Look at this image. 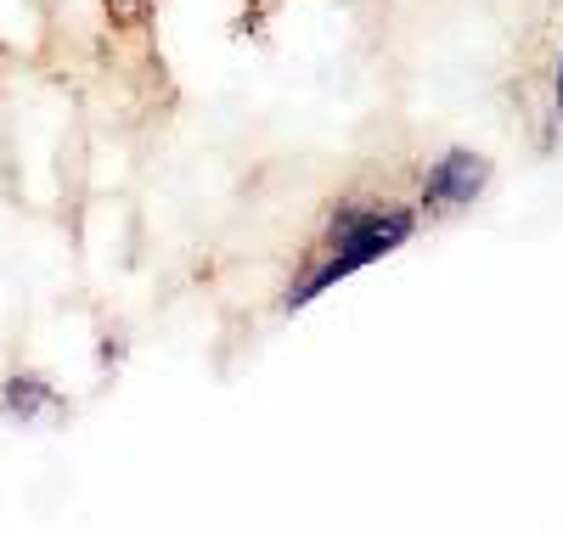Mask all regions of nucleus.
Returning a JSON list of instances; mask_svg holds the SVG:
<instances>
[{
  "mask_svg": "<svg viewBox=\"0 0 563 534\" xmlns=\"http://www.w3.org/2000/svg\"><path fill=\"white\" fill-rule=\"evenodd\" d=\"M406 236H411V214L406 209H339V220H333V259H327L310 281L294 287V304H310L321 287H333L350 270L384 259L389 248H400Z\"/></svg>",
  "mask_w": 563,
  "mask_h": 534,
  "instance_id": "1",
  "label": "nucleus"
},
{
  "mask_svg": "<svg viewBox=\"0 0 563 534\" xmlns=\"http://www.w3.org/2000/svg\"><path fill=\"white\" fill-rule=\"evenodd\" d=\"M485 158L474 153H445L434 169H429V203L434 209H462V203H474L479 198V186H485Z\"/></svg>",
  "mask_w": 563,
  "mask_h": 534,
  "instance_id": "2",
  "label": "nucleus"
},
{
  "mask_svg": "<svg viewBox=\"0 0 563 534\" xmlns=\"http://www.w3.org/2000/svg\"><path fill=\"white\" fill-rule=\"evenodd\" d=\"M40 405H52V388L40 377H12L7 382V411L12 416H40Z\"/></svg>",
  "mask_w": 563,
  "mask_h": 534,
  "instance_id": "3",
  "label": "nucleus"
},
{
  "mask_svg": "<svg viewBox=\"0 0 563 534\" xmlns=\"http://www.w3.org/2000/svg\"><path fill=\"white\" fill-rule=\"evenodd\" d=\"M147 7H153V0H108V12L119 23H141V18H147Z\"/></svg>",
  "mask_w": 563,
  "mask_h": 534,
  "instance_id": "4",
  "label": "nucleus"
},
{
  "mask_svg": "<svg viewBox=\"0 0 563 534\" xmlns=\"http://www.w3.org/2000/svg\"><path fill=\"white\" fill-rule=\"evenodd\" d=\"M558 113H563V63H558Z\"/></svg>",
  "mask_w": 563,
  "mask_h": 534,
  "instance_id": "5",
  "label": "nucleus"
}]
</instances>
